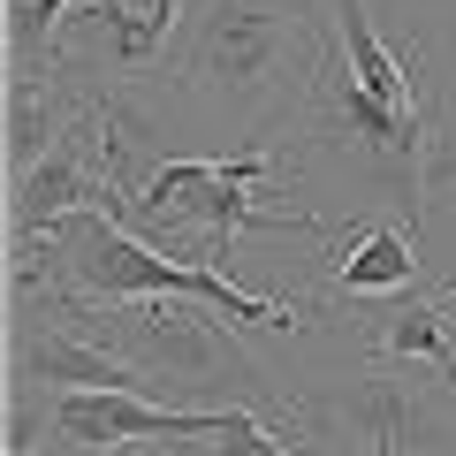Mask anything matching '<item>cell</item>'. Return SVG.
Masks as SVG:
<instances>
[{
  "instance_id": "obj_2",
  "label": "cell",
  "mask_w": 456,
  "mask_h": 456,
  "mask_svg": "<svg viewBox=\"0 0 456 456\" xmlns=\"http://www.w3.org/2000/svg\"><path fill=\"white\" fill-rule=\"evenodd\" d=\"M281 175V152L274 145H244L228 160H160V175L130 198V236H145L152 251H175L183 228H198V266L213 274H236V236L244 228H297V236H327L320 213L305 206H259V183ZM183 259V251H175Z\"/></svg>"
},
{
  "instance_id": "obj_1",
  "label": "cell",
  "mask_w": 456,
  "mask_h": 456,
  "mask_svg": "<svg viewBox=\"0 0 456 456\" xmlns=\"http://www.w3.org/2000/svg\"><path fill=\"white\" fill-rule=\"evenodd\" d=\"M320 77V16L312 0H206L175 53V84L198 107L266 130Z\"/></svg>"
},
{
  "instance_id": "obj_13",
  "label": "cell",
  "mask_w": 456,
  "mask_h": 456,
  "mask_svg": "<svg viewBox=\"0 0 456 456\" xmlns=\"http://www.w3.org/2000/svg\"><path fill=\"white\" fill-rule=\"evenodd\" d=\"M61 456H152V449H77V441H61Z\"/></svg>"
},
{
  "instance_id": "obj_6",
  "label": "cell",
  "mask_w": 456,
  "mask_h": 456,
  "mask_svg": "<svg viewBox=\"0 0 456 456\" xmlns=\"http://www.w3.org/2000/svg\"><path fill=\"white\" fill-rule=\"evenodd\" d=\"M327 274L335 289L365 297H403L419 281V228L411 221H350L335 228V251H327Z\"/></svg>"
},
{
  "instance_id": "obj_5",
  "label": "cell",
  "mask_w": 456,
  "mask_h": 456,
  "mask_svg": "<svg viewBox=\"0 0 456 456\" xmlns=\"http://www.w3.org/2000/svg\"><path fill=\"white\" fill-rule=\"evenodd\" d=\"M69 77H77V61L38 69V77H8V183L31 175L84 114L99 107V92H84V84H69Z\"/></svg>"
},
{
  "instance_id": "obj_9",
  "label": "cell",
  "mask_w": 456,
  "mask_h": 456,
  "mask_svg": "<svg viewBox=\"0 0 456 456\" xmlns=\"http://www.w3.org/2000/svg\"><path fill=\"white\" fill-rule=\"evenodd\" d=\"M69 16H77V0H8V77L69 69Z\"/></svg>"
},
{
  "instance_id": "obj_14",
  "label": "cell",
  "mask_w": 456,
  "mask_h": 456,
  "mask_svg": "<svg viewBox=\"0 0 456 456\" xmlns=\"http://www.w3.org/2000/svg\"><path fill=\"white\" fill-rule=\"evenodd\" d=\"M449 327H456V312H449Z\"/></svg>"
},
{
  "instance_id": "obj_11",
  "label": "cell",
  "mask_w": 456,
  "mask_h": 456,
  "mask_svg": "<svg viewBox=\"0 0 456 456\" xmlns=\"http://www.w3.org/2000/svg\"><path fill=\"white\" fill-rule=\"evenodd\" d=\"M206 449H213V456H305V449H289V441H281L259 411H228L221 434H213Z\"/></svg>"
},
{
  "instance_id": "obj_10",
  "label": "cell",
  "mask_w": 456,
  "mask_h": 456,
  "mask_svg": "<svg viewBox=\"0 0 456 456\" xmlns=\"http://www.w3.org/2000/svg\"><path fill=\"white\" fill-rule=\"evenodd\" d=\"M46 426H53V388L8 373V456H38Z\"/></svg>"
},
{
  "instance_id": "obj_3",
  "label": "cell",
  "mask_w": 456,
  "mask_h": 456,
  "mask_svg": "<svg viewBox=\"0 0 456 456\" xmlns=\"http://www.w3.org/2000/svg\"><path fill=\"white\" fill-rule=\"evenodd\" d=\"M441 441V395L403 380V365H373L342 388L305 395V456H434Z\"/></svg>"
},
{
  "instance_id": "obj_7",
  "label": "cell",
  "mask_w": 456,
  "mask_h": 456,
  "mask_svg": "<svg viewBox=\"0 0 456 456\" xmlns=\"http://www.w3.org/2000/svg\"><path fill=\"white\" fill-rule=\"evenodd\" d=\"M358 335H365V350H373L380 365H434V380H456V358H449V342H456V327H449V312L441 305H426V297H365L358 305Z\"/></svg>"
},
{
  "instance_id": "obj_12",
  "label": "cell",
  "mask_w": 456,
  "mask_h": 456,
  "mask_svg": "<svg viewBox=\"0 0 456 456\" xmlns=\"http://www.w3.org/2000/svg\"><path fill=\"white\" fill-rule=\"evenodd\" d=\"M441 183H456V137L434 152V160H426V191H441Z\"/></svg>"
},
{
  "instance_id": "obj_4",
  "label": "cell",
  "mask_w": 456,
  "mask_h": 456,
  "mask_svg": "<svg viewBox=\"0 0 456 456\" xmlns=\"http://www.w3.org/2000/svg\"><path fill=\"white\" fill-rule=\"evenodd\" d=\"M8 373L38 380L53 395H152V380L137 365H122L107 342H92L84 327H69L38 289H16V320H8Z\"/></svg>"
},
{
  "instance_id": "obj_8",
  "label": "cell",
  "mask_w": 456,
  "mask_h": 456,
  "mask_svg": "<svg viewBox=\"0 0 456 456\" xmlns=\"http://www.w3.org/2000/svg\"><path fill=\"white\" fill-rule=\"evenodd\" d=\"M175 16H183V0H77L69 38H77V46H99L114 69H145L152 53L167 46ZM69 38H61V46H69Z\"/></svg>"
}]
</instances>
